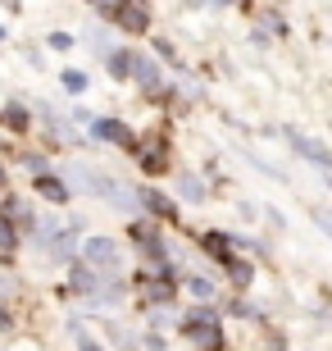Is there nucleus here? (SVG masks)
<instances>
[{"instance_id": "39448f33", "label": "nucleus", "mask_w": 332, "mask_h": 351, "mask_svg": "<svg viewBox=\"0 0 332 351\" xmlns=\"http://www.w3.org/2000/svg\"><path fill=\"white\" fill-rule=\"evenodd\" d=\"M205 247L214 251V256H223V261H232V251H228V237H223V233H209V237H205Z\"/></svg>"}, {"instance_id": "f257e3e1", "label": "nucleus", "mask_w": 332, "mask_h": 351, "mask_svg": "<svg viewBox=\"0 0 332 351\" xmlns=\"http://www.w3.org/2000/svg\"><path fill=\"white\" fill-rule=\"evenodd\" d=\"M87 261L91 265H118V247L110 237H91L87 242Z\"/></svg>"}, {"instance_id": "f8f14e48", "label": "nucleus", "mask_w": 332, "mask_h": 351, "mask_svg": "<svg viewBox=\"0 0 332 351\" xmlns=\"http://www.w3.org/2000/svg\"><path fill=\"white\" fill-rule=\"evenodd\" d=\"M41 192H46V196H64V187H60V182H51V178H41Z\"/></svg>"}, {"instance_id": "20e7f679", "label": "nucleus", "mask_w": 332, "mask_h": 351, "mask_svg": "<svg viewBox=\"0 0 332 351\" xmlns=\"http://www.w3.org/2000/svg\"><path fill=\"white\" fill-rule=\"evenodd\" d=\"M118 19H123V27H146V10H137V5L118 10Z\"/></svg>"}, {"instance_id": "ddd939ff", "label": "nucleus", "mask_w": 332, "mask_h": 351, "mask_svg": "<svg viewBox=\"0 0 332 351\" xmlns=\"http://www.w3.org/2000/svg\"><path fill=\"white\" fill-rule=\"evenodd\" d=\"M314 219H319V228H323V233L332 237V215H314Z\"/></svg>"}, {"instance_id": "7ed1b4c3", "label": "nucleus", "mask_w": 332, "mask_h": 351, "mask_svg": "<svg viewBox=\"0 0 332 351\" xmlns=\"http://www.w3.org/2000/svg\"><path fill=\"white\" fill-rule=\"evenodd\" d=\"M96 132H101L105 142H128V128H123V123H114V119H101V123H96Z\"/></svg>"}, {"instance_id": "0eeeda50", "label": "nucleus", "mask_w": 332, "mask_h": 351, "mask_svg": "<svg viewBox=\"0 0 332 351\" xmlns=\"http://www.w3.org/2000/svg\"><path fill=\"white\" fill-rule=\"evenodd\" d=\"M228 269H232V283H237V287L251 283V265H246V261H228Z\"/></svg>"}, {"instance_id": "1a4fd4ad", "label": "nucleus", "mask_w": 332, "mask_h": 351, "mask_svg": "<svg viewBox=\"0 0 332 351\" xmlns=\"http://www.w3.org/2000/svg\"><path fill=\"white\" fill-rule=\"evenodd\" d=\"M146 206H151L155 215H168V201H164V196H155V192H146Z\"/></svg>"}, {"instance_id": "6e6552de", "label": "nucleus", "mask_w": 332, "mask_h": 351, "mask_svg": "<svg viewBox=\"0 0 332 351\" xmlns=\"http://www.w3.org/2000/svg\"><path fill=\"white\" fill-rule=\"evenodd\" d=\"M132 60H137V55H114V60H110V69L123 78V73H132Z\"/></svg>"}, {"instance_id": "423d86ee", "label": "nucleus", "mask_w": 332, "mask_h": 351, "mask_svg": "<svg viewBox=\"0 0 332 351\" xmlns=\"http://www.w3.org/2000/svg\"><path fill=\"white\" fill-rule=\"evenodd\" d=\"M182 196H187V201H201V196H205V182L187 173V178H182Z\"/></svg>"}, {"instance_id": "9b49d317", "label": "nucleus", "mask_w": 332, "mask_h": 351, "mask_svg": "<svg viewBox=\"0 0 332 351\" xmlns=\"http://www.w3.org/2000/svg\"><path fill=\"white\" fill-rule=\"evenodd\" d=\"M64 87H73V91H82V87H87V78H82V73H64Z\"/></svg>"}, {"instance_id": "9d476101", "label": "nucleus", "mask_w": 332, "mask_h": 351, "mask_svg": "<svg viewBox=\"0 0 332 351\" xmlns=\"http://www.w3.org/2000/svg\"><path fill=\"white\" fill-rule=\"evenodd\" d=\"M187 287H192V297H209V283H205V278H192Z\"/></svg>"}, {"instance_id": "f03ea898", "label": "nucleus", "mask_w": 332, "mask_h": 351, "mask_svg": "<svg viewBox=\"0 0 332 351\" xmlns=\"http://www.w3.org/2000/svg\"><path fill=\"white\" fill-rule=\"evenodd\" d=\"M187 333H192V342H196V347H205V351H218V347H223V338H218L214 324H187Z\"/></svg>"}]
</instances>
